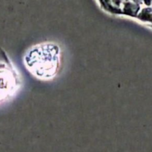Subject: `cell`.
Wrapping results in <instances>:
<instances>
[{"mask_svg": "<svg viewBox=\"0 0 152 152\" xmlns=\"http://www.w3.org/2000/svg\"><path fill=\"white\" fill-rule=\"evenodd\" d=\"M25 62L34 77L43 80H50L57 74L60 68V48L53 42L36 45L26 53Z\"/></svg>", "mask_w": 152, "mask_h": 152, "instance_id": "1", "label": "cell"}, {"mask_svg": "<svg viewBox=\"0 0 152 152\" xmlns=\"http://www.w3.org/2000/svg\"><path fill=\"white\" fill-rule=\"evenodd\" d=\"M145 2H146L148 4H149V3L151 2V0H145Z\"/></svg>", "mask_w": 152, "mask_h": 152, "instance_id": "2", "label": "cell"}]
</instances>
